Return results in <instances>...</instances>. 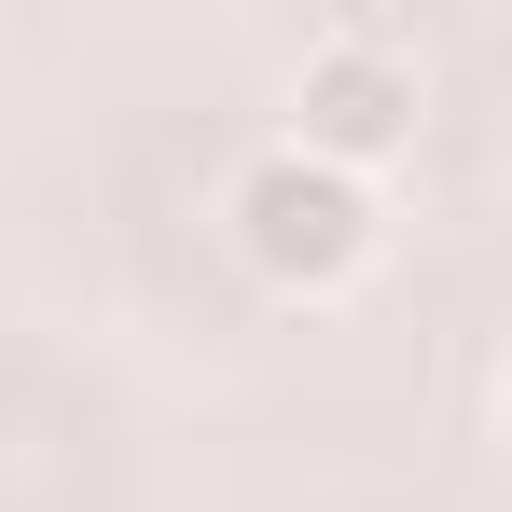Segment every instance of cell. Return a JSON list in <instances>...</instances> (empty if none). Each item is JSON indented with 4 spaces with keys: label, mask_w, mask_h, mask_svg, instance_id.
<instances>
[{
    "label": "cell",
    "mask_w": 512,
    "mask_h": 512,
    "mask_svg": "<svg viewBox=\"0 0 512 512\" xmlns=\"http://www.w3.org/2000/svg\"><path fill=\"white\" fill-rule=\"evenodd\" d=\"M374 236H388V208H374V180L319 167V153H263L250 180H236V250L277 277V291H346L360 263H374Z\"/></svg>",
    "instance_id": "1"
},
{
    "label": "cell",
    "mask_w": 512,
    "mask_h": 512,
    "mask_svg": "<svg viewBox=\"0 0 512 512\" xmlns=\"http://www.w3.org/2000/svg\"><path fill=\"white\" fill-rule=\"evenodd\" d=\"M402 139H416V56L360 14L346 42L305 56V84H291V153H319V167L360 180V167H388Z\"/></svg>",
    "instance_id": "2"
}]
</instances>
